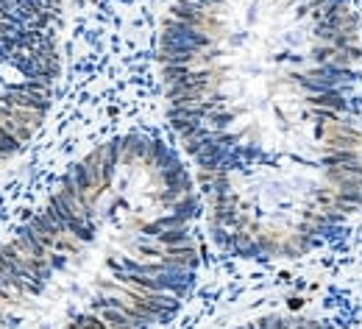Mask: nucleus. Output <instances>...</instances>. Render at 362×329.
<instances>
[{
  "instance_id": "obj_1",
  "label": "nucleus",
  "mask_w": 362,
  "mask_h": 329,
  "mask_svg": "<svg viewBox=\"0 0 362 329\" xmlns=\"http://www.w3.org/2000/svg\"><path fill=\"white\" fill-rule=\"evenodd\" d=\"M349 0H176L159 34L168 115L228 254L296 260L362 207Z\"/></svg>"
},
{
  "instance_id": "obj_2",
  "label": "nucleus",
  "mask_w": 362,
  "mask_h": 329,
  "mask_svg": "<svg viewBox=\"0 0 362 329\" xmlns=\"http://www.w3.org/2000/svg\"><path fill=\"white\" fill-rule=\"evenodd\" d=\"M195 218L165 142L98 145L0 246V329H159L195 284Z\"/></svg>"
},
{
  "instance_id": "obj_3",
  "label": "nucleus",
  "mask_w": 362,
  "mask_h": 329,
  "mask_svg": "<svg viewBox=\"0 0 362 329\" xmlns=\"http://www.w3.org/2000/svg\"><path fill=\"white\" fill-rule=\"evenodd\" d=\"M234 329H334L326 321L317 318H304V316H265L259 321H248Z\"/></svg>"
}]
</instances>
